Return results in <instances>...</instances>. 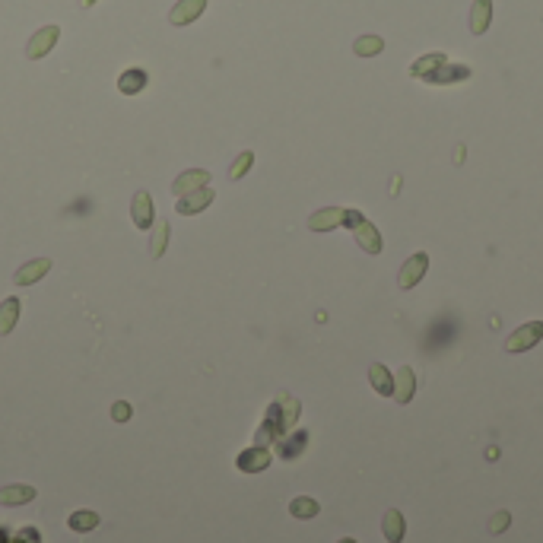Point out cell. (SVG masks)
Returning a JSON list of instances; mask_svg holds the SVG:
<instances>
[{"label": "cell", "instance_id": "cell-1", "mask_svg": "<svg viewBox=\"0 0 543 543\" xmlns=\"http://www.w3.org/2000/svg\"><path fill=\"white\" fill-rule=\"evenodd\" d=\"M540 340H543V321H531V324H521L518 330H512V337L505 340V350L525 353V350H534Z\"/></svg>", "mask_w": 543, "mask_h": 543}, {"label": "cell", "instance_id": "cell-2", "mask_svg": "<svg viewBox=\"0 0 543 543\" xmlns=\"http://www.w3.org/2000/svg\"><path fill=\"white\" fill-rule=\"evenodd\" d=\"M426 267H429V254L426 251H416V254L407 257V264L400 267V276H397V286L400 289H413L419 280L426 276Z\"/></svg>", "mask_w": 543, "mask_h": 543}, {"label": "cell", "instance_id": "cell-3", "mask_svg": "<svg viewBox=\"0 0 543 543\" xmlns=\"http://www.w3.org/2000/svg\"><path fill=\"white\" fill-rule=\"evenodd\" d=\"M58 38H60V29L58 26H42V29L36 32V36L29 38V45H26V58L29 60H38V58H45L54 45H58Z\"/></svg>", "mask_w": 543, "mask_h": 543}, {"label": "cell", "instance_id": "cell-4", "mask_svg": "<svg viewBox=\"0 0 543 543\" xmlns=\"http://www.w3.org/2000/svg\"><path fill=\"white\" fill-rule=\"evenodd\" d=\"M203 10H207V0H178V4L172 6V13H168V23L191 26L198 16H203Z\"/></svg>", "mask_w": 543, "mask_h": 543}, {"label": "cell", "instance_id": "cell-5", "mask_svg": "<svg viewBox=\"0 0 543 543\" xmlns=\"http://www.w3.org/2000/svg\"><path fill=\"white\" fill-rule=\"evenodd\" d=\"M213 188L210 185H203L198 188V191H191V194H185V198H178V213L181 216H194V213H200V210H207L210 203H213Z\"/></svg>", "mask_w": 543, "mask_h": 543}, {"label": "cell", "instance_id": "cell-6", "mask_svg": "<svg viewBox=\"0 0 543 543\" xmlns=\"http://www.w3.org/2000/svg\"><path fill=\"white\" fill-rule=\"evenodd\" d=\"M203 185H210V172L207 168H191V172H181L178 178L172 181V194L175 198H185V194L198 191Z\"/></svg>", "mask_w": 543, "mask_h": 543}, {"label": "cell", "instance_id": "cell-7", "mask_svg": "<svg viewBox=\"0 0 543 543\" xmlns=\"http://www.w3.org/2000/svg\"><path fill=\"white\" fill-rule=\"evenodd\" d=\"M343 220H346V210H340V207H324V210H318V213H311L308 229H311V232H330V229L343 226Z\"/></svg>", "mask_w": 543, "mask_h": 543}, {"label": "cell", "instance_id": "cell-8", "mask_svg": "<svg viewBox=\"0 0 543 543\" xmlns=\"http://www.w3.org/2000/svg\"><path fill=\"white\" fill-rule=\"evenodd\" d=\"M48 270H51V261H48V257H36V261L23 264V267L16 270L13 283H16V286H32V283H38L45 274H48Z\"/></svg>", "mask_w": 543, "mask_h": 543}, {"label": "cell", "instance_id": "cell-9", "mask_svg": "<svg viewBox=\"0 0 543 543\" xmlns=\"http://www.w3.org/2000/svg\"><path fill=\"white\" fill-rule=\"evenodd\" d=\"M131 216H134V226L137 229H153V198H149V191L134 194Z\"/></svg>", "mask_w": 543, "mask_h": 543}, {"label": "cell", "instance_id": "cell-10", "mask_svg": "<svg viewBox=\"0 0 543 543\" xmlns=\"http://www.w3.org/2000/svg\"><path fill=\"white\" fill-rule=\"evenodd\" d=\"M413 394H416V375H413L410 365H400L397 369V378H394V397L397 404H410Z\"/></svg>", "mask_w": 543, "mask_h": 543}, {"label": "cell", "instance_id": "cell-11", "mask_svg": "<svg viewBox=\"0 0 543 543\" xmlns=\"http://www.w3.org/2000/svg\"><path fill=\"white\" fill-rule=\"evenodd\" d=\"M239 471H245V473H261V471H267L270 467V451H264L261 445L257 448H248V451H242L239 454Z\"/></svg>", "mask_w": 543, "mask_h": 543}, {"label": "cell", "instance_id": "cell-12", "mask_svg": "<svg viewBox=\"0 0 543 543\" xmlns=\"http://www.w3.org/2000/svg\"><path fill=\"white\" fill-rule=\"evenodd\" d=\"M353 232H356V242L362 251H369V254H378V251H382V235H378V229L372 226L369 220H359L356 226H353Z\"/></svg>", "mask_w": 543, "mask_h": 543}, {"label": "cell", "instance_id": "cell-13", "mask_svg": "<svg viewBox=\"0 0 543 543\" xmlns=\"http://www.w3.org/2000/svg\"><path fill=\"white\" fill-rule=\"evenodd\" d=\"M493 23V0H473L471 6V32L473 36H483Z\"/></svg>", "mask_w": 543, "mask_h": 543}, {"label": "cell", "instance_id": "cell-14", "mask_svg": "<svg viewBox=\"0 0 543 543\" xmlns=\"http://www.w3.org/2000/svg\"><path fill=\"white\" fill-rule=\"evenodd\" d=\"M149 83L146 70H140V67H131V70H124L118 77V90L124 92V96H137V92H144Z\"/></svg>", "mask_w": 543, "mask_h": 543}, {"label": "cell", "instance_id": "cell-15", "mask_svg": "<svg viewBox=\"0 0 543 543\" xmlns=\"http://www.w3.org/2000/svg\"><path fill=\"white\" fill-rule=\"evenodd\" d=\"M382 534H385V540H388V543H400V540H404L407 525H404V515H400L397 508H388V512H385V518H382Z\"/></svg>", "mask_w": 543, "mask_h": 543}, {"label": "cell", "instance_id": "cell-16", "mask_svg": "<svg viewBox=\"0 0 543 543\" xmlns=\"http://www.w3.org/2000/svg\"><path fill=\"white\" fill-rule=\"evenodd\" d=\"M369 382H372V388H375L382 397H391V394H394V375H391V372L385 369L382 362H372V365H369Z\"/></svg>", "mask_w": 543, "mask_h": 543}, {"label": "cell", "instance_id": "cell-17", "mask_svg": "<svg viewBox=\"0 0 543 543\" xmlns=\"http://www.w3.org/2000/svg\"><path fill=\"white\" fill-rule=\"evenodd\" d=\"M36 499V486H26V483H13V486H4L0 490V505H26V502Z\"/></svg>", "mask_w": 543, "mask_h": 543}, {"label": "cell", "instance_id": "cell-18", "mask_svg": "<svg viewBox=\"0 0 543 543\" xmlns=\"http://www.w3.org/2000/svg\"><path fill=\"white\" fill-rule=\"evenodd\" d=\"M16 321H19V299L10 296V299H4V302H0V337L13 334Z\"/></svg>", "mask_w": 543, "mask_h": 543}, {"label": "cell", "instance_id": "cell-19", "mask_svg": "<svg viewBox=\"0 0 543 543\" xmlns=\"http://www.w3.org/2000/svg\"><path fill=\"white\" fill-rule=\"evenodd\" d=\"M67 525H70V531H77V534H90L99 527V515L90 512V508H80V512H73L70 518H67Z\"/></svg>", "mask_w": 543, "mask_h": 543}, {"label": "cell", "instance_id": "cell-20", "mask_svg": "<svg viewBox=\"0 0 543 543\" xmlns=\"http://www.w3.org/2000/svg\"><path fill=\"white\" fill-rule=\"evenodd\" d=\"M464 77H471V67H461V64H442L432 77H426L429 83H454V80H464Z\"/></svg>", "mask_w": 543, "mask_h": 543}, {"label": "cell", "instance_id": "cell-21", "mask_svg": "<svg viewBox=\"0 0 543 543\" xmlns=\"http://www.w3.org/2000/svg\"><path fill=\"white\" fill-rule=\"evenodd\" d=\"M321 512V508H318V502L315 499H308V495H299V499H293L289 502V515H293V518H315V515Z\"/></svg>", "mask_w": 543, "mask_h": 543}, {"label": "cell", "instance_id": "cell-22", "mask_svg": "<svg viewBox=\"0 0 543 543\" xmlns=\"http://www.w3.org/2000/svg\"><path fill=\"white\" fill-rule=\"evenodd\" d=\"M353 51H356L359 58H375V54H382V51H385V42H382L378 36H362V38H356Z\"/></svg>", "mask_w": 543, "mask_h": 543}, {"label": "cell", "instance_id": "cell-23", "mask_svg": "<svg viewBox=\"0 0 543 543\" xmlns=\"http://www.w3.org/2000/svg\"><path fill=\"white\" fill-rule=\"evenodd\" d=\"M442 64H445V54H429V58L416 60V64L410 67V73H413V77H432V73H436Z\"/></svg>", "mask_w": 543, "mask_h": 543}, {"label": "cell", "instance_id": "cell-24", "mask_svg": "<svg viewBox=\"0 0 543 543\" xmlns=\"http://www.w3.org/2000/svg\"><path fill=\"white\" fill-rule=\"evenodd\" d=\"M254 166V153L251 149H245V153H239L235 156V162H232V168H229V178L232 181H239V178H245L248 175V168Z\"/></svg>", "mask_w": 543, "mask_h": 543}, {"label": "cell", "instance_id": "cell-25", "mask_svg": "<svg viewBox=\"0 0 543 543\" xmlns=\"http://www.w3.org/2000/svg\"><path fill=\"white\" fill-rule=\"evenodd\" d=\"M305 445H308V436H305V432H296V436L283 439L280 442V458H296Z\"/></svg>", "mask_w": 543, "mask_h": 543}, {"label": "cell", "instance_id": "cell-26", "mask_svg": "<svg viewBox=\"0 0 543 543\" xmlns=\"http://www.w3.org/2000/svg\"><path fill=\"white\" fill-rule=\"evenodd\" d=\"M168 245V222L159 220L156 222V235H153V245H149V251H153V257H162V251H166Z\"/></svg>", "mask_w": 543, "mask_h": 543}, {"label": "cell", "instance_id": "cell-27", "mask_svg": "<svg viewBox=\"0 0 543 543\" xmlns=\"http://www.w3.org/2000/svg\"><path fill=\"white\" fill-rule=\"evenodd\" d=\"M131 416H134V407L127 404V400H114L112 404V419L114 423H127Z\"/></svg>", "mask_w": 543, "mask_h": 543}, {"label": "cell", "instance_id": "cell-28", "mask_svg": "<svg viewBox=\"0 0 543 543\" xmlns=\"http://www.w3.org/2000/svg\"><path fill=\"white\" fill-rule=\"evenodd\" d=\"M508 525H512V515H508V512H499V515H495V518L490 521V531H493V534H502Z\"/></svg>", "mask_w": 543, "mask_h": 543}, {"label": "cell", "instance_id": "cell-29", "mask_svg": "<svg viewBox=\"0 0 543 543\" xmlns=\"http://www.w3.org/2000/svg\"><path fill=\"white\" fill-rule=\"evenodd\" d=\"M337 543H356V540H353V537H343V540H337Z\"/></svg>", "mask_w": 543, "mask_h": 543}, {"label": "cell", "instance_id": "cell-30", "mask_svg": "<svg viewBox=\"0 0 543 543\" xmlns=\"http://www.w3.org/2000/svg\"><path fill=\"white\" fill-rule=\"evenodd\" d=\"M83 4H86V6H90V4H96V0H83Z\"/></svg>", "mask_w": 543, "mask_h": 543}]
</instances>
